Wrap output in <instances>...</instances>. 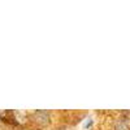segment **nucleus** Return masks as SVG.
<instances>
[]
</instances>
